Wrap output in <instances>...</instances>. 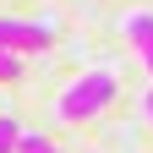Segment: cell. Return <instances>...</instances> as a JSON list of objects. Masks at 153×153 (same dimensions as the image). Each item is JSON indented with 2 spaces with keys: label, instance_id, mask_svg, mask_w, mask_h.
<instances>
[{
  "label": "cell",
  "instance_id": "277c9868",
  "mask_svg": "<svg viewBox=\"0 0 153 153\" xmlns=\"http://www.w3.org/2000/svg\"><path fill=\"white\" fill-rule=\"evenodd\" d=\"M16 148H22V153H55V142L38 137V131H22V137H16Z\"/></svg>",
  "mask_w": 153,
  "mask_h": 153
},
{
  "label": "cell",
  "instance_id": "6da1fadb",
  "mask_svg": "<svg viewBox=\"0 0 153 153\" xmlns=\"http://www.w3.org/2000/svg\"><path fill=\"white\" fill-rule=\"evenodd\" d=\"M109 99H115V76L109 71H88V76H76V82L60 93V115L66 120H93Z\"/></svg>",
  "mask_w": 153,
  "mask_h": 153
},
{
  "label": "cell",
  "instance_id": "7a4b0ae2",
  "mask_svg": "<svg viewBox=\"0 0 153 153\" xmlns=\"http://www.w3.org/2000/svg\"><path fill=\"white\" fill-rule=\"evenodd\" d=\"M55 44V33L44 22H16V16H0V49H11V55H38V49H49Z\"/></svg>",
  "mask_w": 153,
  "mask_h": 153
},
{
  "label": "cell",
  "instance_id": "52a82bcc",
  "mask_svg": "<svg viewBox=\"0 0 153 153\" xmlns=\"http://www.w3.org/2000/svg\"><path fill=\"white\" fill-rule=\"evenodd\" d=\"M142 109H148V120H153V93H148V99H142Z\"/></svg>",
  "mask_w": 153,
  "mask_h": 153
},
{
  "label": "cell",
  "instance_id": "5b68a950",
  "mask_svg": "<svg viewBox=\"0 0 153 153\" xmlns=\"http://www.w3.org/2000/svg\"><path fill=\"white\" fill-rule=\"evenodd\" d=\"M16 76H22V55L0 49V82H16Z\"/></svg>",
  "mask_w": 153,
  "mask_h": 153
},
{
  "label": "cell",
  "instance_id": "3957f363",
  "mask_svg": "<svg viewBox=\"0 0 153 153\" xmlns=\"http://www.w3.org/2000/svg\"><path fill=\"white\" fill-rule=\"evenodd\" d=\"M126 33H131V44H137L142 66L153 71V11H131V16H126Z\"/></svg>",
  "mask_w": 153,
  "mask_h": 153
},
{
  "label": "cell",
  "instance_id": "8992f818",
  "mask_svg": "<svg viewBox=\"0 0 153 153\" xmlns=\"http://www.w3.org/2000/svg\"><path fill=\"white\" fill-rule=\"evenodd\" d=\"M16 137H22V126H16L11 115H0V153H11V148H16Z\"/></svg>",
  "mask_w": 153,
  "mask_h": 153
}]
</instances>
